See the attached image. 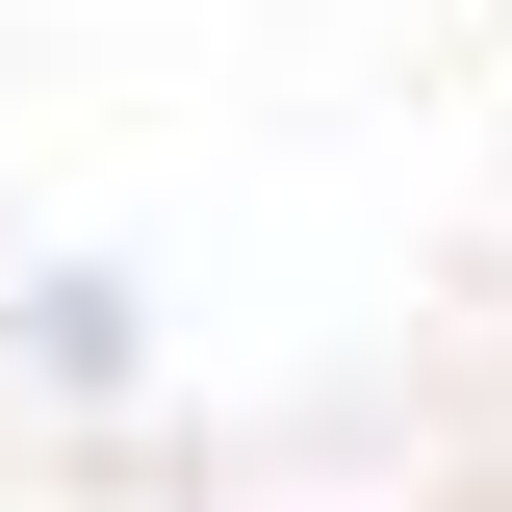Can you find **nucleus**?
Wrapping results in <instances>:
<instances>
[]
</instances>
